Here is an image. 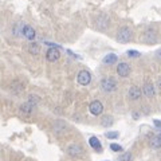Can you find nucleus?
Segmentation results:
<instances>
[{
    "mask_svg": "<svg viewBox=\"0 0 161 161\" xmlns=\"http://www.w3.org/2000/svg\"><path fill=\"white\" fill-rule=\"evenodd\" d=\"M101 87H102L103 92L112 93L114 90H117V80L112 77H106L101 80Z\"/></svg>",
    "mask_w": 161,
    "mask_h": 161,
    "instance_id": "nucleus-1",
    "label": "nucleus"
},
{
    "mask_svg": "<svg viewBox=\"0 0 161 161\" xmlns=\"http://www.w3.org/2000/svg\"><path fill=\"white\" fill-rule=\"evenodd\" d=\"M132 39V30L129 27H121L117 32V40L119 43H128Z\"/></svg>",
    "mask_w": 161,
    "mask_h": 161,
    "instance_id": "nucleus-2",
    "label": "nucleus"
},
{
    "mask_svg": "<svg viewBox=\"0 0 161 161\" xmlns=\"http://www.w3.org/2000/svg\"><path fill=\"white\" fill-rule=\"evenodd\" d=\"M77 80H78L79 85H82V86H87V85L92 82V74H90L87 70H80L78 73Z\"/></svg>",
    "mask_w": 161,
    "mask_h": 161,
    "instance_id": "nucleus-3",
    "label": "nucleus"
},
{
    "mask_svg": "<svg viewBox=\"0 0 161 161\" xmlns=\"http://www.w3.org/2000/svg\"><path fill=\"white\" fill-rule=\"evenodd\" d=\"M67 154L71 157H80L83 154V149L78 144H71L67 147Z\"/></svg>",
    "mask_w": 161,
    "mask_h": 161,
    "instance_id": "nucleus-4",
    "label": "nucleus"
},
{
    "mask_svg": "<svg viewBox=\"0 0 161 161\" xmlns=\"http://www.w3.org/2000/svg\"><path fill=\"white\" fill-rule=\"evenodd\" d=\"M89 110L93 115H101L103 112V105L101 103V101H93V102L89 105Z\"/></svg>",
    "mask_w": 161,
    "mask_h": 161,
    "instance_id": "nucleus-5",
    "label": "nucleus"
},
{
    "mask_svg": "<svg viewBox=\"0 0 161 161\" xmlns=\"http://www.w3.org/2000/svg\"><path fill=\"white\" fill-rule=\"evenodd\" d=\"M46 58H47V60H50V62H55V60H58L60 58L59 48H55V47L48 48L47 53H46Z\"/></svg>",
    "mask_w": 161,
    "mask_h": 161,
    "instance_id": "nucleus-6",
    "label": "nucleus"
},
{
    "mask_svg": "<svg viewBox=\"0 0 161 161\" xmlns=\"http://www.w3.org/2000/svg\"><path fill=\"white\" fill-rule=\"evenodd\" d=\"M22 32H23V36L26 38V39L31 40V42H34V40H35V36H36V34H35V30H34L31 26H23Z\"/></svg>",
    "mask_w": 161,
    "mask_h": 161,
    "instance_id": "nucleus-7",
    "label": "nucleus"
},
{
    "mask_svg": "<svg viewBox=\"0 0 161 161\" xmlns=\"http://www.w3.org/2000/svg\"><path fill=\"white\" fill-rule=\"evenodd\" d=\"M117 73H118L119 77H122V78L128 77V75L130 74V66H129L128 63H125V62L119 63L118 66H117Z\"/></svg>",
    "mask_w": 161,
    "mask_h": 161,
    "instance_id": "nucleus-8",
    "label": "nucleus"
},
{
    "mask_svg": "<svg viewBox=\"0 0 161 161\" xmlns=\"http://www.w3.org/2000/svg\"><path fill=\"white\" fill-rule=\"evenodd\" d=\"M149 147L152 149H161V133L154 134L149 140Z\"/></svg>",
    "mask_w": 161,
    "mask_h": 161,
    "instance_id": "nucleus-9",
    "label": "nucleus"
},
{
    "mask_svg": "<svg viewBox=\"0 0 161 161\" xmlns=\"http://www.w3.org/2000/svg\"><path fill=\"white\" fill-rule=\"evenodd\" d=\"M142 95V90H141L138 86H132L129 89V98L132 101H137L141 98Z\"/></svg>",
    "mask_w": 161,
    "mask_h": 161,
    "instance_id": "nucleus-10",
    "label": "nucleus"
},
{
    "mask_svg": "<svg viewBox=\"0 0 161 161\" xmlns=\"http://www.w3.org/2000/svg\"><path fill=\"white\" fill-rule=\"evenodd\" d=\"M142 94L144 95H147V97H153L154 95V87H153V85L150 83V82H147L144 85V87H142Z\"/></svg>",
    "mask_w": 161,
    "mask_h": 161,
    "instance_id": "nucleus-11",
    "label": "nucleus"
},
{
    "mask_svg": "<svg viewBox=\"0 0 161 161\" xmlns=\"http://www.w3.org/2000/svg\"><path fill=\"white\" fill-rule=\"evenodd\" d=\"M89 144H90V147H92L94 150H97V152H101V150H102V145H101V141H99L97 137H90V138H89Z\"/></svg>",
    "mask_w": 161,
    "mask_h": 161,
    "instance_id": "nucleus-12",
    "label": "nucleus"
},
{
    "mask_svg": "<svg viewBox=\"0 0 161 161\" xmlns=\"http://www.w3.org/2000/svg\"><path fill=\"white\" fill-rule=\"evenodd\" d=\"M32 109H34V103L31 102H26L22 105V108H20V112H22L23 114H31L32 113Z\"/></svg>",
    "mask_w": 161,
    "mask_h": 161,
    "instance_id": "nucleus-13",
    "label": "nucleus"
},
{
    "mask_svg": "<svg viewBox=\"0 0 161 161\" xmlns=\"http://www.w3.org/2000/svg\"><path fill=\"white\" fill-rule=\"evenodd\" d=\"M117 55L115 54H108L106 57L103 58V63H106V64H113V63H115L117 62Z\"/></svg>",
    "mask_w": 161,
    "mask_h": 161,
    "instance_id": "nucleus-14",
    "label": "nucleus"
},
{
    "mask_svg": "<svg viewBox=\"0 0 161 161\" xmlns=\"http://www.w3.org/2000/svg\"><path fill=\"white\" fill-rule=\"evenodd\" d=\"M28 51L31 53V54H34V55L39 54V51H40L39 44H38V43H34V42H31V43H30V46H28Z\"/></svg>",
    "mask_w": 161,
    "mask_h": 161,
    "instance_id": "nucleus-15",
    "label": "nucleus"
},
{
    "mask_svg": "<svg viewBox=\"0 0 161 161\" xmlns=\"http://www.w3.org/2000/svg\"><path fill=\"white\" fill-rule=\"evenodd\" d=\"M144 36H145V39H148L149 42H154L156 40V31L154 30H148Z\"/></svg>",
    "mask_w": 161,
    "mask_h": 161,
    "instance_id": "nucleus-16",
    "label": "nucleus"
},
{
    "mask_svg": "<svg viewBox=\"0 0 161 161\" xmlns=\"http://www.w3.org/2000/svg\"><path fill=\"white\" fill-rule=\"evenodd\" d=\"M101 124H102V126H112L113 125V117L112 115H105L101 121Z\"/></svg>",
    "mask_w": 161,
    "mask_h": 161,
    "instance_id": "nucleus-17",
    "label": "nucleus"
},
{
    "mask_svg": "<svg viewBox=\"0 0 161 161\" xmlns=\"http://www.w3.org/2000/svg\"><path fill=\"white\" fill-rule=\"evenodd\" d=\"M105 136H106V138H109V140H115V138H118L119 133L118 132H108Z\"/></svg>",
    "mask_w": 161,
    "mask_h": 161,
    "instance_id": "nucleus-18",
    "label": "nucleus"
},
{
    "mask_svg": "<svg viewBox=\"0 0 161 161\" xmlns=\"http://www.w3.org/2000/svg\"><path fill=\"white\" fill-rule=\"evenodd\" d=\"M119 161H132V153H130V152L124 153V154L119 157Z\"/></svg>",
    "mask_w": 161,
    "mask_h": 161,
    "instance_id": "nucleus-19",
    "label": "nucleus"
},
{
    "mask_svg": "<svg viewBox=\"0 0 161 161\" xmlns=\"http://www.w3.org/2000/svg\"><path fill=\"white\" fill-rule=\"evenodd\" d=\"M110 149H112L113 152H122V147L118 144H112L110 145Z\"/></svg>",
    "mask_w": 161,
    "mask_h": 161,
    "instance_id": "nucleus-20",
    "label": "nucleus"
},
{
    "mask_svg": "<svg viewBox=\"0 0 161 161\" xmlns=\"http://www.w3.org/2000/svg\"><path fill=\"white\" fill-rule=\"evenodd\" d=\"M128 57H130V58H137V57H140V53L136 51V50H129V51H128Z\"/></svg>",
    "mask_w": 161,
    "mask_h": 161,
    "instance_id": "nucleus-21",
    "label": "nucleus"
},
{
    "mask_svg": "<svg viewBox=\"0 0 161 161\" xmlns=\"http://www.w3.org/2000/svg\"><path fill=\"white\" fill-rule=\"evenodd\" d=\"M153 124H154L157 128H160V129H161V121H158V119H154V121H153Z\"/></svg>",
    "mask_w": 161,
    "mask_h": 161,
    "instance_id": "nucleus-22",
    "label": "nucleus"
},
{
    "mask_svg": "<svg viewBox=\"0 0 161 161\" xmlns=\"http://www.w3.org/2000/svg\"><path fill=\"white\" fill-rule=\"evenodd\" d=\"M157 87H158V90L161 92V78H158V80H157Z\"/></svg>",
    "mask_w": 161,
    "mask_h": 161,
    "instance_id": "nucleus-23",
    "label": "nucleus"
}]
</instances>
